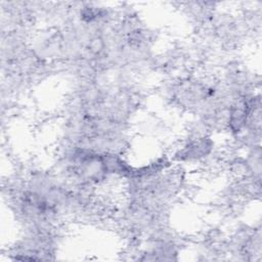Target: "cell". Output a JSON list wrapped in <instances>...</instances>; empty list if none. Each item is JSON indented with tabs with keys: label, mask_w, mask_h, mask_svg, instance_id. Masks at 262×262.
Returning <instances> with one entry per match:
<instances>
[{
	"label": "cell",
	"mask_w": 262,
	"mask_h": 262,
	"mask_svg": "<svg viewBox=\"0 0 262 262\" xmlns=\"http://www.w3.org/2000/svg\"><path fill=\"white\" fill-rule=\"evenodd\" d=\"M215 142L209 134H190L177 147L174 160L179 163H201L210 159Z\"/></svg>",
	"instance_id": "cell-1"
}]
</instances>
